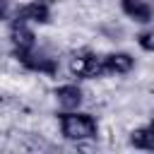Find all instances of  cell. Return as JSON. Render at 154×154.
<instances>
[{
  "label": "cell",
  "mask_w": 154,
  "mask_h": 154,
  "mask_svg": "<svg viewBox=\"0 0 154 154\" xmlns=\"http://www.w3.org/2000/svg\"><path fill=\"white\" fill-rule=\"evenodd\" d=\"M58 120H60V132L67 140L79 142V140L96 137L99 125H96V118L89 116V113H82V111H63L58 116Z\"/></svg>",
  "instance_id": "cell-1"
},
{
  "label": "cell",
  "mask_w": 154,
  "mask_h": 154,
  "mask_svg": "<svg viewBox=\"0 0 154 154\" xmlns=\"http://www.w3.org/2000/svg\"><path fill=\"white\" fill-rule=\"evenodd\" d=\"M70 72L75 77H82V79H96V77H103L106 75V65H103V55L99 53H91V51H79L70 58Z\"/></svg>",
  "instance_id": "cell-2"
},
{
  "label": "cell",
  "mask_w": 154,
  "mask_h": 154,
  "mask_svg": "<svg viewBox=\"0 0 154 154\" xmlns=\"http://www.w3.org/2000/svg\"><path fill=\"white\" fill-rule=\"evenodd\" d=\"M14 58H17L26 70L43 72V75H55V72H58V63H55L53 58H46V55L36 53L34 48H31V51H14Z\"/></svg>",
  "instance_id": "cell-3"
},
{
  "label": "cell",
  "mask_w": 154,
  "mask_h": 154,
  "mask_svg": "<svg viewBox=\"0 0 154 154\" xmlns=\"http://www.w3.org/2000/svg\"><path fill=\"white\" fill-rule=\"evenodd\" d=\"M10 38H12V48L14 51H31L34 48V31L29 29V22L14 17L12 26H10Z\"/></svg>",
  "instance_id": "cell-4"
},
{
  "label": "cell",
  "mask_w": 154,
  "mask_h": 154,
  "mask_svg": "<svg viewBox=\"0 0 154 154\" xmlns=\"http://www.w3.org/2000/svg\"><path fill=\"white\" fill-rule=\"evenodd\" d=\"M14 17L24 19V22H34V24H46V22H51V7L46 0H31V2L17 7Z\"/></svg>",
  "instance_id": "cell-5"
},
{
  "label": "cell",
  "mask_w": 154,
  "mask_h": 154,
  "mask_svg": "<svg viewBox=\"0 0 154 154\" xmlns=\"http://www.w3.org/2000/svg\"><path fill=\"white\" fill-rule=\"evenodd\" d=\"M120 7L132 22H140V24H149L152 17H154L152 5L144 2V0H120Z\"/></svg>",
  "instance_id": "cell-6"
},
{
  "label": "cell",
  "mask_w": 154,
  "mask_h": 154,
  "mask_svg": "<svg viewBox=\"0 0 154 154\" xmlns=\"http://www.w3.org/2000/svg\"><path fill=\"white\" fill-rule=\"evenodd\" d=\"M103 65H106V75H128L135 67V58L130 53H106Z\"/></svg>",
  "instance_id": "cell-7"
},
{
  "label": "cell",
  "mask_w": 154,
  "mask_h": 154,
  "mask_svg": "<svg viewBox=\"0 0 154 154\" xmlns=\"http://www.w3.org/2000/svg\"><path fill=\"white\" fill-rule=\"evenodd\" d=\"M53 94H55L58 103H60L65 111H75V108H79V103H82V89H79L77 84H60Z\"/></svg>",
  "instance_id": "cell-8"
},
{
  "label": "cell",
  "mask_w": 154,
  "mask_h": 154,
  "mask_svg": "<svg viewBox=\"0 0 154 154\" xmlns=\"http://www.w3.org/2000/svg\"><path fill=\"white\" fill-rule=\"evenodd\" d=\"M130 144L137 149H152L154 152V120L144 128H137L130 132Z\"/></svg>",
  "instance_id": "cell-9"
},
{
  "label": "cell",
  "mask_w": 154,
  "mask_h": 154,
  "mask_svg": "<svg viewBox=\"0 0 154 154\" xmlns=\"http://www.w3.org/2000/svg\"><path fill=\"white\" fill-rule=\"evenodd\" d=\"M137 43H140V48H142V51L154 53V26H152V29H147V31H142V34L137 36Z\"/></svg>",
  "instance_id": "cell-10"
},
{
  "label": "cell",
  "mask_w": 154,
  "mask_h": 154,
  "mask_svg": "<svg viewBox=\"0 0 154 154\" xmlns=\"http://www.w3.org/2000/svg\"><path fill=\"white\" fill-rule=\"evenodd\" d=\"M10 10H12V5L7 0H0V19H12L10 17Z\"/></svg>",
  "instance_id": "cell-11"
}]
</instances>
